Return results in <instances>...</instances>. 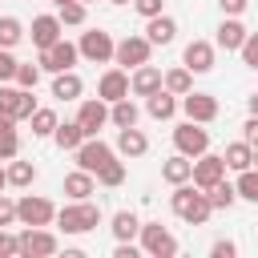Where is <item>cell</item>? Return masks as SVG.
<instances>
[{
	"label": "cell",
	"mask_w": 258,
	"mask_h": 258,
	"mask_svg": "<svg viewBox=\"0 0 258 258\" xmlns=\"http://www.w3.org/2000/svg\"><path fill=\"white\" fill-rule=\"evenodd\" d=\"M169 210H173L181 222H189V226H206L210 214H214L206 189H198V185H189V181L173 185V194H169Z\"/></svg>",
	"instance_id": "obj_1"
},
{
	"label": "cell",
	"mask_w": 258,
	"mask_h": 258,
	"mask_svg": "<svg viewBox=\"0 0 258 258\" xmlns=\"http://www.w3.org/2000/svg\"><path fill=\"white\" fill-rule=\"evenodd\" d=\"M52 222H56L64 234H89V230L101 226V206H93L89 198H85V202H69V206L56 210Z\"/></svg>",
	"instance_id": "obj_2"
},
{
	"label": "cell",
	"mask_w": 258,
	"mask_h": 258,
	"mask_svg": "<svg viewBox=\"0 0 258 258\" xmlns=\"http://www.w3.org/2000/svg\"><path fill=\"white\" fill-rule=\"evenodd\" d=\"M137 238H141V254H153V258H173L177 254V238L161 222H141Z\"/></svg>",
	"instance_id": "obj_3"
},
{
	"label": "cell",
	"mask_w": 258,
	"mask_h": 258,
	"mask_svg": "<svg viewBox=\"0 0 258 258\" xmlns=\"http://www.w3.org/2000/svg\"><path fill=\"white\" fill-rule=\"evenodd\" d=\"M16 238H20V254H24V258H52V254L60 250L56 234L44 230V226H24Z\"/></svg>",
	"instance_id": "obj_4"
},
{
	"label": "cell",
	"mask_w": 258,
	"mask_h": 258,
	"mask_svg": "<svg viewBox=\"0 0 258 258\" xmlns=\"http://www.w3.org/2000/svg\"><path fill=\"white\" fill-rule=\"evenodd\" d=\"M77 60H81V52H77V44H73V40H64V36H60L56 44L40 48V56H36L40 73H69Z\"/></svg>",
	"instance_id": "obj_5"
},
{
	"label": "cell",
	"mask_w": 258,
	"mask_h": 258,
	"mask_svg": "<svg viewBox=\"0 0 258 258\" xmlns=\"http://www.w3.org/2000/svg\"><path fill=\"white\" fill-rule=\"evenodd\" d=\"M52 218H56V206L40 194H24L16 202V222L20 226H52Z\"/></svg>",
	"instance_id": "obj_6"
},
{
	"label": "cell",
	"mask_w": 258,
	"mask_h": 258,
	"mask_svg": "<svg viewBox=\"0 0 258 258\" xmlns=\"http://www.w3.org/2000/svg\"><path fill=\"white\" fill-rule=\"evenodd\" d=\"M149 52H153V44L145 40V36H137V32H129L125 40H117L113 44V60L129 73V69H137V64H145L149 60Z\"/></svg>",
	"instance_id": "obj_7"
},
{
	"label": "cell",
	"mask_w": 258,
	"mask_h": 258,
	"mask_svg": "<svg viewBox=\"0 0 258 258\" xmlns=\"http://www.w3.org/2000/svg\"><path fill=\"white\" fill-rule=\"evenodd\" d=\"M73 153H77V169H89L93 177H97V169H101L105 161H113V157H117V149H113V145H105L101 137H85Z\"/></svg>",
	"instance_id": "obj_8"
},
{
	"label": "cell",
	"mask_w": 258,
	"mask_h": 258,
	"mask_svg": "<svg viewBox=\"0 0 258 258\" xmlns=\"http://www.w3.org/2000/svg\"><path fill=\"white\" fill-rule=\"evenodd\" d=\"M113 36L109 32H101V28H93V32H81V40H77V52L85 56V60H93V64H109L113 60Z\"/></svg>",
	"instance_id": "obj_9"
},
{
	"label": "cell",
	"mask_w": 258,
	"mask_h": 258,
	"mask_svg": "<svg viewBox=\"0 0 258 258\" xmlns=\"http://www.w3.org/2000/svg\"><path fill=\"white\" fill-rule=\"evenodd\" d=\"M226 177V161H222V153H198L194 157V173H189V181L198 185V189H210L214 181H222Z\"/></svg>",
	"instance_id": "obj_10"
},
{
	"label": "cell",
	"mask_w": 258,
	"mask_h": 258,
	"mask_svg": "<svg viewBox=\"0 0 258 258\" xmlns=\"http://www.w3.org/2000/svg\"><path fill=\"white\" fill-rule=\"evenodd\" d=\"M173 145H177V153L198 157V153H206V149H210V133H206L198 121H185V125H177V129H173Z\"/></svg>",
	"instance_id": "obj_11"
},
{
	"label": "cell",
	"mask_w": 258,
	"mask_h": 258,
	"mask_svg": "<svg viewBox=\"0 0 258 258\" xmlns=\"http://www.w3.org/2000/svg\"><path fill=\"white\" fill-rule=\"evenodd\" d=\"M181 113H185V121H198V125H210L214 117H218V97H210V93H185L181 97Z\"/></svg>",
	"instance_id": "obj_12"
},
{
	"label": "cell",
	"mask_w": 258,
	"mask_h": 258,
	"mask_svg": "<svg viewBox=\"0 0 258 258\" xmlns=\"http://www.w3.org/2000/svg\"><path fill=\"white\" fill-rule=\"evenodd\" d=\"M77 125L85 129V137H97V133L109 125V101H101V97L81 101V109H77Z\"/></svg>",
	"instance_id": "obj_13"
},
{
	"label": "cell",
	"mask_w": 258,
	"mask_h": 258,
	"mask_svg": "<svg viewBox=\"0 0 258 258\" xmlns=\"http://www.w3.org/2000/svg\"><path fill=\"white\" fill-rule=\"evenodd\" d=\"M97 97L101 101H121V97H129V73L117 64V69H105L101 73V81H97Z\"/></svg>",
	"instance_id": "obj_14"
},
{
	"label": "cell",
	"mask_w": 258,
	"mask_h": 258,
	"mask_svg": "<svg viewBox=\"0 0 258 258\" xmlns=\"http://www.w3.org/2000/svg\"><path fill=\"white\" fill-rule=\"evenodd\" d=\"M60 28H64V24H60L56 16H48V12H44V16H32V32H28V36H32V44H36V52L48 48V44H56V40L64 36Z\"/></svg>",
	"instance_id": "obj_15"
},
{
	"label": "cell",
	"mask_w": 258,
	"mask_h": 258,
	"mask_svg": "<svg viewBox=\"0 0 258 258\" xmlns=\"http://www.w3.org/2000/svg\"><path fill=\"white\" fill-rule=\"evenodd\" d=\"M181 64L189 73H210L214 69V44L210 40H189L185 52H181Z\"/></svg>",
	"instance_id": "obj_16"
},
{
	"label": "cell",
	"mask_w": 258,
	"mask_h": 258,
	"mask_svg": "<svg viewBox=\"0 0 258 258\" xmlns=\"http://www.w3.org/2000/svg\"><path fill=\"white\" fill-rule=\"evenodd\" d=\"M157 89H161V69L149 64V60L137 64L133 77H129V93H133V97H149V93H157Z\"/></svg>",
	"instance_id": "obj_17"
},
{
	"label": "cell",
	"mask_w": 258,
	"mask_h": 258,
	"mask_svg": "<svg viewBox=\"0 0 258 258\" xmlns=\"http://www.w3.org/2000/svg\"><path fill=\"white\" fill-rule=\"evenodd\" d=\"M117 153H121V157H145V153H149V137H145L137 125L117 129Z\"/></svg>",
	"instance_id": "obj_18"
},
{
	"label": "cell",
	"mask_w": 258,
	"mask_h": 258,
	"mask_svg": "<svg viewBox=\"0 0 258 258\" xmlns=\"http://www.w3.org/2000/svg\"><path fill=\"white\" fill-rule=\"evenodd\" d=\"M173 36H177V20L173 16H165V12L149 16V28H145V40L149 44H173Z\"/></svg>",
	"instance_id": "obj_19"
},
{
	"label": "cell",
	"mask_w": 258,
	"mask_h": 258,
	"mask_svg": "<svg viewBox=\"0 0 258 258\" xmlns=\"http://www.w3.org/2000/svg\"><path fill=\"white\" fill-rule=\"evenodd\" d=\"M242 40H246V24H242L238 16H226V20L218 24V48L238 52V48H242Z\"/></svg>",
	"instance_id": "obj_20"
},
{
	"label": "cell",
	"mask_w": 258,
	"mask_h": 258,
	"mask_svg": "<svg viewBox=\"0 0 258 258\" xmlns=\"http://www.w3.org/2000/svg\"><path fill=\"white\" fill-rule=\"evenodd\" d=\"M145 113H149L153 121H169V117L177 113V97H173L169 89H157V93L145 97Z\"/></svg>",
	"instance_id": "obj_21"
},
{
	"label": "cell",
	"mask_w": 258,
	"mask_h": 258,
	"mask_svg": "<svg viewBox=\"0 0 258 258\" xmlns=\"http://www.w3.org/2000/svg\"><path fill=\"white\" fill-rule=\"evenodd\" d=\"M81 93H85V81H81L73 69H69V73H52V97H56V101H77Z\"/></svg>",
	"instance_id": "obj_22"
},
{
	"label": "cell",
	"mask_w": 258,
	"mask_h": 258,
	"mask_svg": "<svg viewBox=\"0 0 258 258\" xmlns=\"http://www.w3.org/2000/svg\"><path fill=\"white\" fill-rule=\"evenodd\" d=\"M93 189H97V177H93L89 169H73V173H64V194H69L73 202H85Z\"/></svg>",
	"instance_id": "obj_23"
},
{
	"label": "cell",
	"mask_w": 258,
	"mask_h": 258,
	"mask_svg": "<svg viewBox=\"0 0 258 258\" xmlns=\"http://www.w3.org/2000/svg\"><path fill=\"white\" fill-rule=\"evenodd\" d=\"M189 173H194V157H185V153H173V157H165V165H161V177H165L169 185L189 181Z\"/></svg>",
	"instance_id": "obj_24"
},
{
	"label": "cell",
	"mask_w": 258,
	"mask_h": 258,
	"mask_svg": "<svg viewBox=\"0 0 258 258\" xmlns=\"http://www.w3.org/2000/svg\"><path fill=\"white\" fill-rule=\"evenodd\" d=\"M109 230H113V238H117V242H133V238H137V230H141V218H137L133 210H117V214H113V222H109Z\"/></svg>",
	"instance_id": "obj_25"
},
{
	"label": "cell",
	"mask_w": 258,
	"mask_h": 258,
	"mask_svg": "<svg viewBox=\"0 0 258 258\" xmlns=\"http://www.w3.org/2000/svg\"><path fill=\"white\" fill-rule=\"evenodd\" d=\"M222 161H226V169H250L254 165V145H246V141H230L226 145V153H222Z\"/></svg>",
	"instance_id": "obj_26"
},
{
	"label": "cell",
	"mask_w": 258,
	"mask_h": 258,
	"mask_svg": "<svg viewBox=\"0 0 258 258\" xmlns=\"http://www.w3.org/2000/svg\"><path fill=\"white\" fill-rule=\"evenodd\" d=\"M161 89H169L173 97H185V93L194 89V73H189L185 64H177V69H169V73H161Z\"/></svg>",
	"instance_id": "obj_27"
},
{
	"label": "cell",
	"mask_w": 258,
	"mask_h": 258,
	"mask_svg": "<svg viewBox=\"0 0 258 258\" xmlns=\"http://www.w3.org/2000/svg\"><path fill=\"white\" fill-rule=\"evenodd\" d=\"M4 177H8V185H16V189H28V185L36 181V165H32V161H20V157H12V161H8V169H4Z\"/></svg>",
	"instance_id": "obj_28"
},
{
	"label": "cell",
	"mask_w": 258,
	"mask_h": 258,
	"mask_svg": "<svg viewBox=\"0 0 258 258\" xmlns=\"http://www.w3.org/2000/svg\"><path fill=\"white\" fill-rule=\"evenodd\" d=\"M20 153V133L12 117H0V161H12Z\"/></svg>",
	"instance_id": "obj_29"
},
{
	"label": "cell",
	"mask_w": 258,
	"mask_h": 258,
	"mask_svg": "<svg viewBox=\"0 0 258 258\" xmlns=\"http://www.w3.org/2000/svg\"><path fill=\"white\" fill-rule=\"evenodd\" d=\"M52 141H56V149H69V153H73V149L85 141V129H81L77 121H64V125L56 121V129H52Z\"/></svg>",
	"instance_id": "obj_30"
},
{
	"label": "cell",
	"mask_w": 258,
	"mask_h": 258,
	"mask_svg": "<svg viewBox=\"0 0 258 258\" xmlns=\"http://www.w3.org/2000/svg\"><path fill=\"white\" fill-rule=\"evenodd\" d=\"M137 117H141V113H137V105H133L129 97H121V101H113V105H109V121H113L117 129H129V125H137Z\"/></svg>",
	"instance_id": "obj_31"
},
{
	"label": "cell",
	"mask_w": 258,
	"mask_h": 258,
	"mask_svg": "<svg viewBox=\"0 0 258 258\" xmlns=\"http://www.w3.org/2000/svg\"><path fill=\"white\" fill-rule=\"evenodd\" d=\"M206 198H210V206H214V210H230V206L238 202V189H234V181H226V177H222V181H214V185L206 189Z\"/></svg>",
	"instance_id": "obj_32"
},
{
	"label": "cell",
	"mask_w": 258,
	"mask_h": 258,
	"mask_svg": "<svg viewBox=\"0 0 258 258\" xmlns=\"http://www.w3.org/2000/svg\"><path fill=\"white\" fill-rule=\"evenodd\" d=\"M234 189H238L242 202H254V206H258V169H254V165H250V169H238Z\"/></svg>",
	"instance_id": "obj_33"
},
{
	"label": "cell",
	"mask_w": 258,
	"mask_h": 258,
	"mask_svg": "<svg viewBox=\"0 0 258 258\" xmlns=\"http://www.w3.org/2000/svg\"><path fill=\"white\" fill-rule=\"evenodd\" d=\"M85 16H89L85 0H69V4H56V20H60V24H69V28L85 24Z\"/></svg>",
	"instance_id": "obj_34"
},
{
	"label": "cell",
	"mask_w": 258,
	"mask_h": 258,
	"mask_svg": "<svg viewBox=\"0 0 258 258\" xmlns=\"http://www.w3.org/2000/svg\"><path fill=\"white\" fill-rule=\"evenodd\" d=\"M24 40V24L16 16H0V48H16Z\"/></svg>",
	"instance_id": "obj_35"
},
{
	"label": "cell",
	"mask_w": 258,
	"mask_h": 258,
	"mask_svg": "<svg viewBox=\"0 0 258 258\" xmlns=\"http://www.w3.org/2000/svg\"><path fill=\"white\" fill-rule=\"evenodd\" d=\"M28 121H32V137H52V129H56V113L52 109H40V105L32 109Z\"/></svg>",
	"instance_id": "obj_36"
},
{
	"label": "cell",
	"mask_w": 258,
	"mask_h": 258,
	"mask_svg": "<svg viewBox=\"0 0 258 258\" xmlns=\"http://www.w3.org/2000/svg\"><path fill=\"white\" fill-rule=\"evenodd\" d=\"M97 181H101L105 189H117V185L125 181V161H117V157H113V161H105V165L97 169Z\"/></svg>",
	"instance_id": "obj_37"
},
{
	"label": "cell",
	"mask_w": 258,
	"mask_h": 258,
	"mask_svg": "<svg viewBox=\"0 0 258 258\" xmlns=\"http://www.w3.org/2000/svg\"><path fill=\"white\" fill-rule=\"evenodd\" d=\"M20 89H36L40 85V64H16V77H12Z\"/></svg>",
	"instance_id": "obj_38"
},
{
	"label": "cell",
	"mask_w": 258,
	"mask_h": 258,
	"mask_svg": "<svg viewBox=\"0 0 258 258\" xmlns=\"http://www.w3.org/2000/svg\"><path fill=\"white\" fill-rule=\"evenodd\" d=\"M16 89H20V85H16ZM32 109H36L32 89H20V93H16V113H12V117H16V121H28V117H32Z\"/></svg>",
	"instance_id": "obj_39"
},
{
	"label": "cell",
	"mask_w": 258,
	"mask_h": 258,
	"mask_svg": "<svg viewBox=\"0 0 258 258\" xmlns=\"http://www.w3.org/2000/svg\"><path fill=\"white\" fill-rule=\"evenodd\" d=\"M242 64H250V69H258V32H246V40H242Z\"/></svg>",
	"instance_id": "obj_40"
},
{
	"label": "cell",
	"mask_w": 258,
	"mask_h": 258,
	"mask_svg": "<svg viewBox=\"0 0 258 258\" xmlns=\"http://www.w3.org/2000/svg\"><path fill=\"white\" fill-rule=\"evenodd\" d=\"M16 56H12V48H0V85H8L12 77H16Z\"/></svg>",
	"instance_id": "obj_41"
},
{
	"label": "cell",
	"mask_w": 258,
	"mask_h": 258,
	"mask_svg": "<svg viewBox=\"0 0 258 258\" xmlns=\"http://www.w3.org/2000/svg\"><path fill=\"white\" fill-rule=\"evenodd\" d=\"M16 93H20V89L0 85V117H12V113H16ZM12 121H16V117H12Z\"/></svg>",
	"instance_id": "obj_42"
},
{
	"label": "cell",
	"mask_w": 258,
	"mask_h": 258,
	"mask_svg": "<svg viewBox=\"0 0 258 258\" xmlns=\"http://www.w3.org/2000/svg\"><path fill=\"white\" fill-rule=\"evenodd\" d=\"M12 254H20V238L0 226V258H12Z\"/></svg>",
	"instance_id": "obj_43"
},
{
	"label": "cell",
	"mask_w": 258,
	"mask_h": 258,
	"mask_svg": "<svg viewBox=\"0 0 258 258\" xmlns=\"http://www.w3.org/2000/svg\"><path fill=\"white\" fill-rule=\"evenodd\" d=\"M16 222V202L8 194H0V226H12Z\"/></svg>",
	"instance_id": "obj_44"
},
{
	"label": "cell",
	"mask_w": 258,
	"mask_h": 258,
	"mask_svg": "<svg viewBox=\"0 0 258 258\" xmlns=\"http://www.w3.org/2000/svg\"><path fill=\"white\" fill-rule=\"evenodd\" d=\"M210 254H214V258H234V254H238V246H234L230 238H218V242L210 246Z\"/></svg>",
	"instance_id": "obj_45"
},
{
	"label": "cell",
	"mask_w": 258,
	"mask_h": 258,
	"mask_svg": "<svg viewBox=\"0 0 258 258\" xmlns=\"http://www.w3.org/2000/svg\"><path fill=\"white\" fill-rule=\"evenodd\" d=\"M242 141L258 149V117H246V125H242Z\"/></svg>",
	"instance_id": "obj_46"
},
{
	"label": "cell",
	"mask_w": 258,
	"mask_h": 258,
	"mask_svg": "<svg viewBox=\"0 0 258 258\" xmlns=\"http://www.w3.org/2000/svg\"><path fill=\"white\" fill-rule=\"evenodd\" d=\"M161 4H165V0H133V8H137L145 20H149V16H157V12H161Z\"/></svg>",
	"instance_id": "obj_47"
},
{
	"label": "cell",
	"mask_w": 258,
	"mask_h": 258,
	"mask_svg": "<svg viewBox=\"0 0 258 258\" xmlns=\"http://www.w3.org/2000/svg\"><path fill=\"white\" fill-rule=\"evenodd\" d=\"M246 4H250V0H218V8H222L226 16H242V12H246Z\"/></svg>",
	"instance_id": "obj_48"
},
{
	"label": "cell",
	"mask_w": 258,
	"mask_h": 258,
	"mask_svg": "<svg viewBox=\"0 0 258 258\" xmlns=\"http://www.w3.org/2000/svg\"><path fill=\"white\" fill-rule=\"evenodd\" d=\"M141 254V246H133V242H117V250H113V258H137Z\"/></svg>",
	"instance_id": "obj_49"
},
{
	"label": "cell",
	"mask_w": 258,
	"mask_h": 258,
	"mask_svg": "<svg viewBox=\"0 0 258 258\" xmlns=\"http://www.w3.org/2000/svg\"><path fill=\"white\" fill-rule=\"evenodd\" d=\"M246 109H250V117H258V93H254V97L246 101Z\"/></svg>",
	"instance_id": "obj_50"
},
{
	"label": "cell",
	"mask_w": 258,
	"mask_h": 258,
	"mask_svg": "<svg viewBox=\"0 0 258 258\" xmlns=\"http://www.w3.org/2000/svg\"><path fill=\"white\" fill-rule=\"evenodd\" d=\"M4 185H8V177H4V169H0V189H4Z\"/></svg>",
	"instance_id": "obj_51"
},
{
	"label": "cell",
	"mask_w": 258,
	"mask_h": 258,
	"mask_svg": "<svg viewBox=\"0 0 258 258\" xmlns=\"http://www.w3.org/2000/svg\"><path fill=\"white\" fill-rule=\"evenodd\" d=\"M254 169H258V149H254Z\"/></svg>",
	"instance_id": "obj_52"
},
{
	"label": "cell",
	"mask_w": 258,
	"mask_h": 258,
	"mask_svg": "<svg viewBox=\"0 0 258 258\" xmlns=\"http://www.w3.org/2000/svg\"><path fill=\"white\" fill-rule=\"evenodd\" d=\"M113 4H129V0H113Z\"/></svg>",
	"instance_id": "obj_53"
},
{
	"label": "cell",
	"mask_w": 258,
	"mask_h": 258,
	"mask_svg": "<svg viewBox=\"0 0 258 258\" xmlns=\"http://www.w3.org/2000/svg\"><path fill=\"white\" fill-rule=\"evenodd\" d=\"M52 4H69V0H52Z\"/></svg>",
	"instance_id": "obj_54"
},
{
	"label": "cell",
	"mask_w": 258,
	"mask_h": 258,
	"mask_svg": "<svg viewBox=\"0 0 258 258\" xmlns=\"http://www.w3.org/2000/svg\"><path fill=\"white\" fill-rule=\"evenodd\" d=\"M85 4H89V0H85Z\"/></svg>",
	"instance_id": "obj_55"
}]
</instances>
